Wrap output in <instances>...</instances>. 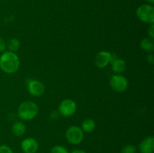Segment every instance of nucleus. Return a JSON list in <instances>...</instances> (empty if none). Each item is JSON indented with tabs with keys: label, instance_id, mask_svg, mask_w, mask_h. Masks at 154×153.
I'll list each match as a JSON object with an SVG mask.
<instances>
[{
	"label": "nucleus",
	"instance_id": "obj_16",
	"mask_svg": "<svg viewBox=\"0 0 154 153\" xmlns=\"http://www.w3.org/2000/svg\"><path fill=\"white\" fill-rule=\"evenodd\" d=\"M51 153H69V151L62 146H55L51 149Z\"/></svg>",
	"mask_w": 154,
	"mask_h": 153
},
{
	"label": "nucleus",
	"instance_id": "obj_1",
	"mask_svg": "<svg viewBox=\"0 0 154 153\" xmlns=\"http://www.w3.org/2000/svg\"><path fill=\"white\" fill-rule=\"evenodd\" d=\"M20 68V59L15 52L7 51L0 56V68L6 74H14Z\"/></svg>",
	"mask_w": 154,
	"mask_h": 153
},
{
	"label": "nucleus",
	"instance_id": "obj_21",
	"mask_svg": "<svg viewBox=\"0 0 154 153\" xmlns=\"http://www.w3.org/2000/svg\"><path fill=\"white\" fill-rule=\"evenodd\" d=\"M147 62H148L149 63H150V64H153V62H154V57H153V53L149 54L147 57Z\"/></svg>",
	"mask_w": 154,
	"mask_h": 153
},
{
	"label": "nucleus",
	"instance_id": "obj_7",
	"mask_svg": "<svg viewBox=\"0 0 154 153\" xmlns=\"http://www.w3.org/2000/svg\"><path fill=\"white\" fill-rule=\"evenodd\" d=\"M27 89L31 95L34 97H39L44 94L45 87L41 81L36 80H29L27 83Z\"/></svg>",
	"mask_w": 154,
	"mask_h": 153
},
{
	"label": "nucleus",
	"instance_id": "obj_5",
	"mask_svg": "<svg viewBox=\"0 0 154 153\" xmlns=\"http://www.w3.org/2000/svg\"><path fill=\"white\" fill-rule=\"evenodd\" d=\"M77 110V104L72 99L66 98L62 100L59 106V112L65 117L72 116Z\"/></svg>",
	"mask_w": 154,
	"mask_h": 153
},
{
	"label": "nucleus",
	"instance_id": "obj_8",
	"mask_svg": "<svg viewBox=\"0 0 154 153\" xmlns=\"http://www.w3.org/2000/svg\"><path fill=\"white\" fill-rule=\"evenodd\" d=\"M113 55L108 51H100L97 53L95 58V64L99 68H104L110 62H111Z\"/></svg>",
	"mask_w": 154,
	"mask_h": 153
},
{
	"label": "nucleus",
	"instance_id": "obj_11",
	"mask_svg": "<svg viewBox=\"0 0 154 153\" xmlns=\"http://www.w3.org/2000/svg\"><path fill=\"white\" fill-rule=\"evenodd\" d=\"M126 64L124 60L121 58H112L111 60V68L113 71L117 74H120V73L126 70Z\"/></svg>",
	"mask_w": 154,
	"mask_h": 153
},
{
	"label": "nucleus",
	"instance_id": "obj_9",
	"mask_svg": "<svg viewBox=\"0 0 154 153\" xmlns=\"http://www.w3.org/2000/svg\"><path fill=\"white\" fill-rule=\"evenodd\" d=\"M21 148L24 153H35L38 149V143L34 138H26L21 142Z\"/></svg>",
	"mask_w": 154,
	"mask_h": 153
},
{
	"label": "nucleus",
	"instance_id": "obj_15",
	"mask_svg": "<svg viewBox=\"0 0 154 153\" xmlns=\"http://www.w3.org/2000/svg\"><path fill=\"white\" fill-rule=\"evenodd\" d=\"M141 48L147 52H151L154 49V44L152 39L144 38L141 41Z\"/></svg>",
	"mask_w": 154,
	"mask_h": 153
},
{
	"label": "nucleus",
	"instance_id": "obj_22",
	"mask_svg": "<svg viewBox=\"0 0 154 153\" xmlns=\"http://www.w3.org/2000/svg\"><path fill=\"white\" fill-rule=\"evenodd\" d=\"M72 153H87V152H84V150L76 149V150H74L73 152H72Z\"/></svg>",
	"mask_w": 154,
	"mask_h": 153
},
{
	"label": "nucleus",
	"instance_id": "obj_2",
	"mask_svg": "<svg viewBox=\"0 0 154 153\" xmlns=\"http://www.w3.org/2000/svg\"><path fill=\"white\" fill-rule=\"evenodd\" d=\"M38 113V106L33 101L26 100L18 107V116L23 120H32Z\"/></svg>",
	"mask_w": 154,
	"mask_h": 153
},
{
	"label": "nucleus",
	"instance_id": "obj_19",
	"mask_svg": "<svg viewBox=\"0 0 154 153\" xmlns=\"http://www.w3.org/2000/svg\"><path fill=\"white\" fill-rule=\"evenodd\" d=\"M147 33H148V35L149 37L150 38V39H153L154 38V25L153 24H151L150 26L149 27L148 30H147Z\"/></svg>",
	"mask_w": 154,
	"mask_h": 153
},
{
	"label": "nucleus",
	"instance_id": "obj_4",
	"mask_svg": "<svg viewBox=\"0 0 154 153\" xmlns=\"http://www.w3.org/2000/svg\"><path fill=\"white\" fill-rule=\"evenodd\" d=\"M66 137L68 142L73 145H78L84 139V131L80 127L76 125L70 126L66 130Z\"/></svg>",
	"mask_w": 154,
	"mask_h": 153
},
{
	"label": "nucleus",
	"instance_id": "obj_12",
	"mask_svg": "<svg viewBox=\"0 0 154 153\" xmlns=\"http://www.w3.org/2000/svg\"><path fill=\"white\" fill-rule=\"evenodd\" d=\"M12 132L17 136H21L25 134L26 127V124L22 122H17L12 126Z\"/></svg>",
	"mask_w": 154,
	"mask_h": 153
},
{
	"label": "nucleus",
	"instance_id": "obj_10",
	"mask_svg": "<svg viewBox=\"0 0 154 153\" xmlns=\"http://www.w3.org/2000/svg\"><path fill=\"white\" fill-rule=\"evenodd\" d=\"M141 153H153L154 151V138L150 136L144 138L139 144Z\"/></svg>",
	"mask_w": 154,
	"mask_h": 153
},
{
	"label": "nucleus",
	"instance_id": "obj_6",
	"mask_svg": "<svg viewBox=\"0 0 154 153\" xmlns=\"http://www.w3.org/2000/svg\"><path fill=\"white\" fill-rule=\"evenodd\" d=\"M110 86L114 91L122 92H124L127 88L128 80L123 75H113L111 76V80H110Z\"/></svg>",
	"mask_w": 154,
	"mask_h": 153
},
{
	"label": "nucleus",
	"instance_id": "obj_14",
	"mask_svg": "<svg viewBox=\"0 0 154 153\" xmlns=\"http://www.w3.org/2000/svg\"><path fill=\"white\" fill-rule=\"evenodd\" d=\"M6 46L9 50V51L14 52L20 47V41L17 38H13L8 41V43L6 44Z\"/></svg>",
	"mask_w": 154,
	"mask_h": 153
},
{
	"label": "nucleus",
	"instance_id": "obj_17",
	"mask_svg": "<svg viewBox=\"0 0 154 153\" xmlns=\"http://www.w3.org/2000/svg\"><path fill=\"white\" fill-rule=\"evenodd\" d=\"M136 152V148L133 145H126L122 148L121 153H135Z\"/></svg>",
	"mask_w": 154,
	"mask_h": 153
},
{
	"label": "nucleus",
	"instance_id": "obj_20",
	"mask_svg": "<svg viewBox=\"0 0 154 153\" xmlns=\"http://www.w3.org/2000/svg\"><path fill=\"white\" fill-rule=\"evenodd\" d=\"M6 48V43L2 38L0 37V52H3Z\"/></svg>",
	"mask_w": 154,
	"mask_h": 153
},
{
	"label": "nucleus",
	"instance_id": "obj_18",
	"mask_svg": "<svg viewBox=\"0 0 154 153\" xmlns=\"http://www.w3.org/2000/svg\"><path fill=\"white\" fill-rule=\"evenodd\" d=\"M0 153H14L11 148L6 145L0 146Z\"/></svg>",
	"mask_w": 154,
	"mask_h": 153
},
{
	"label": "nucleus",
	"instance_id": "obj_3",
	"mask_svg": "<svg viewBox=\"0 0 154 153\" xmlns=\"http://www.w3.org/2000/svg\"><path fill=\"white\" fill-rule=\"evenodd\" d=\"M136 15L141 22L153 24L154 8L151 4H144L140 5L136 10Z\"/></svg>",
	"mask_w": 154,
	"mask_h": 153
},
{
	"label": "nucleus",
	"instance_id": "obj_23",
	"mask_svg": "<svg viewBox=\"0 0 154 153\" xmlns=\"http://www.w3.org/2000/svg\"><path fill=\"white\" fill-rule=\"evenodd\" d=\"M148 3H150V4H153L154 3V0H146Z\"/></svg>",
	"mask_w": 154,
	"mask_h": 153
},
{
	"label": "nucleus",
	"instance_id": "obj_13",
	"mask_svg": "<svg viewBox=\"0 0 154 153\" xmlns=\"http://www.w3.org/2000/svg\"><path fill=\"white\" fill-rule=\"evenodd\" d=\"M81 128L84 132L91 133L96 128V122L92 118H86L81 123Z\"/></svg>",
	"mask_w": 154,
	"mask_h": 153
}]
</instances>
